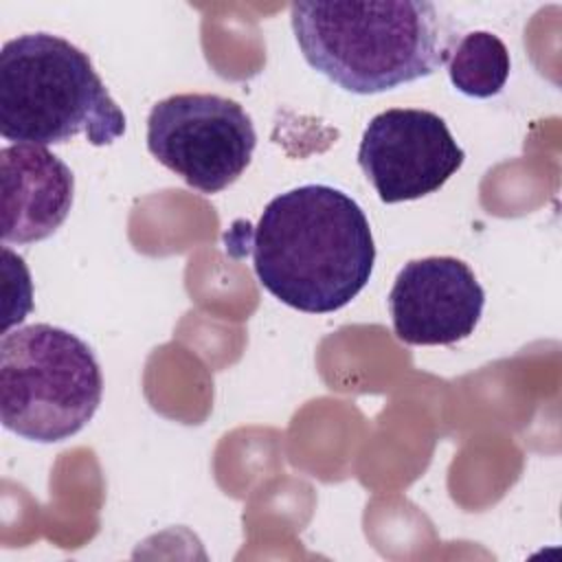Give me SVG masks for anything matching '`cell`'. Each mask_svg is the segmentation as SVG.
I'll return each instance as SVG.
<instances>
[{"instance_id":"cell-1","label":"cell","mask_w":562,"mask_h":562,"mask_svg":"<svg viewBox=\"0 0 562 562\" xmlns=\"http://www.w3.org/2000/svg\"><path fill=\"white\" fill-rule=\"evenodd\" d=\"M248 228L259 283L299 312L345 307L373 272L369 220L353 198L329 184H303L272 198Z\"/></svg>"},{"instance_id":"cell-2","label":"cell","mask_w":562,"mask_h":562,"mask_svg":"<svg viewBox=\"0 0 562 562\" xmlns=\"http://www.w3.org/2000/svg\"><path fill=\"white\" fill-rule=\"evenodd\" d=\"M292 31L305 61L338 88L375 94L448 64L452 26L432 2H294Z\"/></svg>"},{"instance_id":"cell-3","label":"cell","mask_w":562,"mask_h":562,"mask_svg":"<svg viewBox=\"0 0 562 562\" xmlns=\"http://www.w3.org/2000/svg\"><path fill=\"white\" fill-rule=\"evenodd\" d=\"M0 134L42 147L83 134L103 147L125 134V114L81 48L53 33H24L0 50Z\"/></svg>"},{"instance_id":"cell-4","label":"cell","mask_w":562,"mask_h":562,"mask_svg":"<svg viewBox=\"0 0 562 562\" xmlns=\"http://www.w3.org/2000/svg\"><path fill=\"white\" fill-rule=\"evenodd\" d=\"M103 375L94 351L68 329L35 323L0 340V417L22 439L57 443L97 413Z\"/></svg>"},{"instance_id":"cell-5","label":"cell","mask_w":562,"mask_h":562,"mask_svg":"<svg viewBox=\"0 0 562 562\" xmlns=\"http://www.w3.org/2000/svg\"><path fill=\"white\" fill-rule=\"evenodd\" d=\"M257 134L246 110L220 94L184 92L147 116V149L202 193H220L250 165Z\"/></svg>"},{"instance_id":"cell-6","label":"cell","mask_w":562,"mask_h":562,"mask_svg":"<svg viewBox=\"0 0 562 562\" xmlns=\"http://www.w3.org/2000/svg\"><path fill=\"white\" fill-rule=\"evenodd\" d=\"M465 160L446 121L417 108L375 114L362 132L358 162L386 204L439 191Z\"/></svg>"},{"instance_id":"cell-7","label":"cell","mask_w":562,"mask_h":562,"mask_svg":"<svg viewBox=\"0 0 562 562\" xmlns=\"http://www.w3.org/2000/svg\"><path fill=\"white\" fill-rule=\"evenodd\" d=\"M485 292L457 257L408 261L389 292L395 336L406 345H454L481 321Z\"/></svg>"},{"instance_id":"cell-8","label":"cell","mask_w":562,"mask_h":562,"mask_svg":"<svg viewBox=\"0 0 562 562\" xmlns=\"http://www.w3.org/2000/svg\"><path fill=\"white\" fill-rule=\"evenodd\" d=\"M2 241L33 244L53 235L70 213L75 176L42 145H7L0 151Z\"/></svg>"},{"instance_id":"cell-9","label":"cell","mask_w":562,"mask_h":562,"mask_svg":"<svg viewBox=\"0 0 562 562\" xmlns=\"http://www.w3.org/2000/svg\"><path fill=\"white\" fill-rule=\"evenodd\" d=\"M512 59L503 40L490 31H472L454 42L448 57L452 86L474 99L498 94L509 77Z\"/></svg>"}]
</instances>
